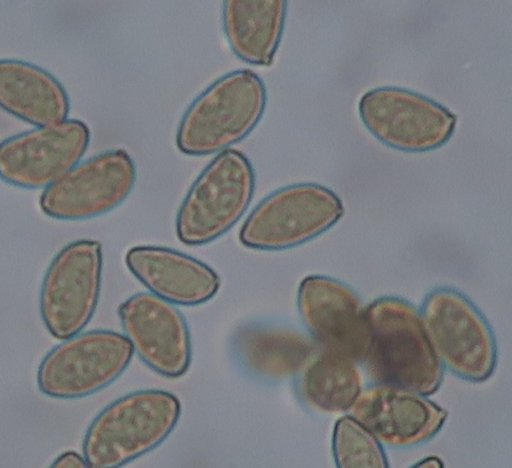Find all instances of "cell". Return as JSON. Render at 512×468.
Returning a JSON list of instances; mask_svg holds the SVG:
<instances>
[{
    "instance_id": "obj_1",
    "label": "cell",
    "mask_w": 512,
    "mask_h": 468,
    "mask_svg": "<svg viewBox=\"0 0 512 468\" xmlns=\"http://www.w3.org/2000/svg\"><path fill=\"white\" fill-rule=\"evenodd\" d=\"M366 309L369 335L361 363L369 379L425 396L436 392L442 382L443 364L420 311L394 296L378 298Z\"/></svg>"
},
{
    "instance_id": "obj_2",
    "label": "cell",
    "mask_w": 512,
    "mask_h": 468,
    "mask_svg": "<svg viewBox=\"0 0 512 468\" xmlns=\"http://www.w3.org/2000/svg\"><path fill=\"white\" fill-rule=\"evenodd\" d=\"M181 414L176 396L163 390L129 393L104 408L92 421L84 441L88 467L116 468L159 446Z\"/></svg>"
},
{
    "instance_id": "obj_3",
    "label": "cell",
    "mask_w": 512,
    "mask_h": 468,
    "mask_svg": "<svg viewBox=\"0 0 512 468\" xmlns=\"http://www.w3.org/2000/svg\"><path fill=\"white\" fill-rule=\"evenodd\" d=\"M266 102L265 85L252 71L238 70L221 77L183 115L176 136L178 149L192 156L228 149L254 130Z\"/></svg>"
},
{
    "instance_id": "obj_4",
    "label": "cell",
    "mask_w": 512,
    "mask_h": 468,
    "mask_svg": "<svg viewBox=\"0 0 512 468\" xmlns=\"http://www.w3.org/2000/svg\"><path fill=\"white\" fill-rule=\"evenodd\" d=\"M255 189V174L238 150L221 151L202 171L178 211L179 240L199 246L216 240L247 210Z\"/></svg>"
},
{
    "instance_id": "obj_5",
    "label": "cell",
    "mask_w": 512,
    "mask_h": 468,
    "mask_svg": "<svg viewBox=\"0 0 512 468\" xmlns=\"http://www.w3.org/2000/svg\"><path fill=\"white\" fill-rule=\"evenodd\" d=\"M422 320L443 365L469 382H483L494 372L497 345L481 311L450 287L430 291L423 301Z\"/></svg>"
},
{
    "instance_id": "obj_6",
    "label": "cell",
    "mask_w": 512,
    "mask_h": 468,
    "mask_svg": "<svg viewBox=\"0 0 512 468\" xmlns=\"http://www.w3.org/2000/svg\"><path fill=\"white\" fill-rule=\"evenodd\" d=\"M341 199L316 183L280 188L250 213L239 233L240 242L256 250H284L323 234L343 216Z\"/></svg>"
},
{
    "instance_id": "obj_7",
    "label": "cell",
    "mask_w": 512,
    "mask_h": 468,
    "mask_svg": "<svg viewBox=\"0 0 512 468\" xmlns=\"http://www.w3.org/2000/svg\"><path fill=\"white\" fill-rule=\"evenodd\" d=\"M133 353L129 339L115 331L77 334L44 357L38 369V387L58 399L89 396L114 382L130 364Z\"/></svg>"
},
{
    "instance_id": "obj_8",
    "label": "cell",
    "mask_w": 512,
    "mask_h": 468,
    "mask_svg": "<svg viewBox=\"0 0 512 468\" xmlns=\"http://www.w3.org/2000/svg\"><path fill=\"white\" fill-rule=\"evenodd\" d=\"M359 115L368 131L383 144L404 152H427L453 135L456 116L422 94L399 87H378L359 101Z\"/></svg>"
},
{
    "instance_id": "obj_9",
    "label": "cell",
    "mask_w": 512,
    "mask_h": 468,
    "mask_svg": "<svg viewBox=\"0 0 512 468\" xmlns=\"http://www.w3.org/2000/svg\"><path fill=\"white\" fill-rule=\"evenodd\" d=\"M102 247L95 240L69 243L54 257L40 291L43 322L57 339L77 335L91 320L100 294Z\"/></svg>"
},
{
    "instance_id": "obj_10",
    "label": "cell",
    "mask_w": 512,
    "mask_h": 468,
    "mask_svg": "<svg viewBox=\"0 0 512 468\" xmlns=\"http://www.w3.org/2000/svg\"><path fill=\"white\" fill-rule=\"evenodd\" d=\"M136 169L122 149L105 151L75 165L46 187L41 210L49 217L78 221L101 216L118 207L131 193Z\"/></svg>"
},
{
    "instance_id": "obj_11",
    "label": "cell",
    "mask_w": 512,
    "mask_h": 468,
    "mask_svg": "<svg viewBox=\"0 0 512 468\" xmlns=\"http://www.w3.org/2000/svg\"><path fill=\"white\" fill-rule=\"evenodd\" d=\"M89 141L88 126L77 119L14 135L0 142V178L25 189L48 187L80 162Z\"/></svg>"
},
{
    "instance_id": "obj_12",
    "label": "cell",
    "mask_w": 512,
    "mask_h": 468,
    "mask_svg": "<svg viewBox=\"0 0 512 468\" xmlns=\"http://www.w3.org/2000/svg\"><path fill=\"white\" fill-rule=\"evenodd\" d=\"M297 304L318 347L362 362L369 335L367 306L352 288L328 276L310 275L299 285Z\"/></svg>"
},
{
    "instance_id": "obj_13",
    "label": "cell",
    "mask_w": 512,
    "mask_h": 468,
    "mask_svg": "<svg viewBox=\"0 0 512 468\" xmlns=\"http://www.w3.org/2000/svg\"><path fill=\"white\" fill-rule=\"evenodd\" d=\"M133 350L152 370L169 378L186 373L191 339L183 315L172 303L150 293H138L118 308Z\"/></svg>"
},
{
    "instance_id": "obj_14",
    "label": "cell",
    "mask_w": 512,
    "mask_h": 468,
    "mask_svg": "<svg viewBox=\"0 0 512 468\" xmlns=\"http://www.w3.org/2000/svg\"><path fill=\"white\" fill-rule=\"evenodd\" d=\"M382 444L407 448L434 437L447 411L413 390L374 383L362 390L349 409Z\"/></svg>"
},
{
    "instance_id": "obj_15",
    "label": "cell",
    "mask_w": 512,
    "mask_h": 468,
    "mask_svg": "<svg viewBox=\"0 0 512 468\" xmlns=\"http://www.w3.org/2000/svg\"><path fill=\"white\" fill-rule=\"evenodd\" d=\"M125 262L150 292L172 304H203L220 287V278L212 268L169 248L136 246L127 252Z\"/></svg>"
},
{
    "instance_id": "obj_16",
    "label": "cell",
    "mask_w": 512,
    "mask_h": 468,
    "mask_svg": "<svg viewBox=\"0 0 512 468\" xmlns=\"http://www.w3.org/2000/svg\"><path fill=\"white\" fill-rule=\"evenodd\" d=\"M0 107L36 127L67 119L69 98L56 77L34 64L0 60Z\"/></svg>"
},
{
    "instance_id": "obj_17",
    "label": "cell",
    "mask_w": 512,
    "mask_h": 468,
    "mask_svg": "<svg viewBox=\"0 0 512 468\" xmlns=\"http://www.w3.org/2000/svg\"><path fill=\"white\" fill-rule=\"evenodd\" d=\"M287 0H224L223 27L237 57L270 66L282 38Z\"/></svg>"
},
{
    "instance_id": "obj_18",
    "label": "cell",
    "mask_w": 512,
    "mask_h": 468,
    "mask_svg": "<svg viewBox=\"0 0 512 468\" xmlns=\"http://www.w3.org/2000/svg\"><path fill=\"white\" fill-rule=\"evenodd\" d=\"M236 354L250 372L268 379H286L301 372L318 346L305 334L287 328L250 326L235 340Z\"/></svg>"
},
{
    "instance_id": "obj_19",
    "label": "cell",
    "mask_w": 512,
    "mask_h": 468,
    "mask_svg": "<svg viewBox=\"0 0 512 468\" xmlns=\"http://www.w3.org/2000/svg\"><path fill=\"white\" fill-rule=\"evenodd\" d=\"M301 372L299 392L302 399L322 412L349 410L363 390L357 362L339 354L322 350Z\"/></svg>"
},
{
    "instance_id": "obj_20",
    "label": "cell",
    "mask_w": 512,
    "mask_h": 468,
    "mask_svg": "<svg viewBox=\"0 0 512 468\" xmlns=\"http://www.w3.org/2000/svg\"><path fill=\"white\" fill-rule=\"evenodd\" d=\"M332 451L339 468L388 467L382 443L352 415H344L336 421Z\"/></svg>"
},
{
    "instance_id": "obj_21",
    "label": "cell",
    "mask_w": 512,
    "mask_h": 468,
    "mask_svg": "<svg viewBox=\"0 0 512 468\" xmlns=\"http://www.w3.org/2000/svg\"><path fill=\"white\" fill-rule=\"evenodd\" d=\"M52 467L58 468H83L88 467L84 457H81L75 452H66L61 454L52 464Z\"/></svg>"
},
{
    "instance_id": "obj_22",
    "label": "cell",
    "mask_w": 512,
    "mask_h": 468,
    "mask_svg": "<svg viewBox=\"0 0 512 468\" xmlns=\"http://www.w3.org/2000/svg\"><path fill=\"white\" fill-rule=\"evenodd\" d=\"M417 466H436L440 467L442 466V462L437 457H428L426 459H423L422 462H419Z\"/></svg>"
}]
</instances>
